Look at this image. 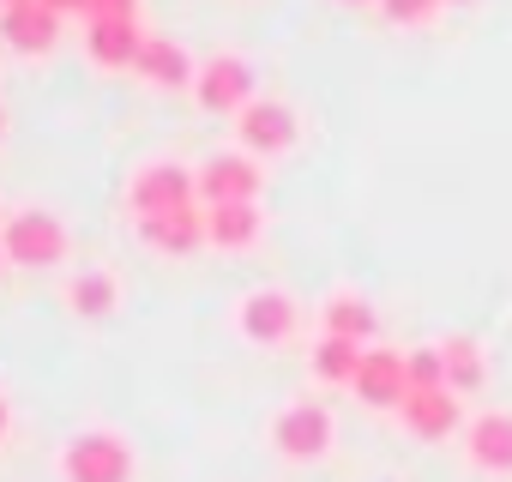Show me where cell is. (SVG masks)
Returning a JSON list of instances; mask_svg holds the SVG:
<instances>
[{
	"instance_id": "cell-1",
	"label": "cell",
	"mask_w": 512,
	"mask_h": 482,
	"mask_svg": "<svg viewBox=\"0 0 512 482\" xmlns=\"http://www.w3.org/2000/svg\"><path fill=\"white\" fill-rule=\"evenodd\" d=\"M55 476L61 482H133L139 476V452L115 428H79V434L61 440Z\"/></svg>"
},
{
	"instance_id": "cell-2",
	"label": "cell",
	"mask_w": 512,
	"mask_h": 482,
	"mask_svg": "<svg viewBox=\"0 0 512 482\" xmlns=\"http://www.w3.org/2000/svg\"><path fill=\"white\" fill-rule=\"evenodd\" d=\"M0 248H7V266H25V272H49L67 260L73 235L67 223L49 211V205H19L0 217Z\"/></svg>"
},
{
	"instance_id": "cell-3",
	"label": "cell",
	"mask_w": 512,
	"mask_h": 482,
	"mask_svg": "<svg viewBox=\"0 0 512 482\" xmlns=\"http://www.w3.org/2000/svg\"><path fill=\"white\" fill-rule=\"evenodd\" d=\"M121 199H127L133 217L181 211V205H199V175H193V163H181V157H145V163H133Z\"/></svg>"
},
{
	"instance_id": "cell-4",
	"label": "cell",
	"mask_w": 512,
	"mask_h": 482,
	"mask_svg": "<svg viewBox=\"0 0 512 482\" xmlns=\"http://www.w3.org/2000/svg\"><path fill=\"white\" fill-rule=\"evenodd\" d=\"M235 332L253 344V350H278V344H290L296 332H302V302L290 296V290H278V284H253L241 302H235Z\"/></svg>"
},
{
	"instance_id": "cell-5",
	"label": "cell",
	"mask_w": 512,
	"mask_h": 482,
	"mask_svg": "<svg viewBox=\"0 0 512 482\" xmlns=\"http://www.w3.org/2000/svg\"><path fill=\"white\" fill-rule=\"evenodd\" d=\"M338 440V422L320 398H290L278 416H272V452L290 458V464H320Z\"/></svg>"
},
{
	"instance_id": "cell-6",
	"label": "cell",
	"mask_w": 512,
	"mask_h": 482,
	"mask_svg": "<svg viewBox=\"0 0 512 482\" xmlns=\"http://www.w3.org/2000/svg\"><path fill=\"white\" fill-rule=\"evenodd\" d=\"M296 139H302V115H296V103H284V97H253V103L235 115V151L260 157V163L296 151Z\"/></svg>"
},
{
	"instance_id": "cell-7",
	"label": "cell",
	"mask_w": 512,
	"mask_h": 482,
	"mask_svg": "<svg viewBox=\"0 0 512 482\" xmlns=\"http://www.w3.org/2000/svg\"><path fill=\"white\" fill-rule=\"evenodd\" d=\"M253 97H260V79H253V61H247V55L217 49V55L199 61V73H193V103H199L205 115H241Z\"/></svg>"
},
{
	"instance_id": "cell-8",
	"label": "cell",
	"mask_w": 512,
	"mask_h": 482,
	"mask_svg": "<svg viewBox=\"0 0 512 482\" xmlns=\"http://www.w3.org/2000/svg\"><path fill=\"white\" fill-rule=\"evenodd\" d=\"M193 175H199V205H241L260 199L266 187V163L247 151H211L205 163H193Z\"/></svg>"
},
{
	"instance_id": "cell-9",
	"label": "cell",
	"mask_w": 512,
	"mask_h": 482,
	"mask_svg": "<svg viewBox=\"0 0 512 482\" xmlns=\"http://www.w3.org/2000/svg\"><path fill=\"white\" fill-rule=\"evenodd\" d=\"M133 235L145 241V254H157V260H193V254L205 248V205L133 217Z\"/></svg>"
},
{
	"instance_id": "cell-10",
	"label": "cell",
	"mask_w": 512,
	"mask_h": 482,
	"mask_svg": "<svg viewBox=\"0 0 512 482\" xmlns=\"http://www.w3.org/2000/svg\"><path fill=\"white\" fill-rule=\"evenodd\" d=\"M350 392L368 404V410H398L404 392H410V368H404V350H386V344H368L362 362H356V380Z\"/></svg>"
},
{
	"instance_id": "cell-11",
	"label": "cell",
	"mask_w": 512,
	"mask_h": 482,
	"mask_svg": "<svg viewBox=\"0 0 512 482\" xmlns=\"http://www.w3.org/2000/svg\"><path fill=\"white\" fill-rule=\"evenodd\" d=\"M398 422L416 434V440H452V434H464V398L452 392V386H422V392H404V404H398Z\"/></svg>"
},
{
	"instance_id": "cell-12",
	"label": "cell",
	"mask_w": 512,
	"mask_h": 482,
	"mask_svg": "<svg viewBox=\"0 0 512 482\" xmlns=\"http://www.w3.org/2000/svg\"><path fill=\"white\" fill-rule=\"evenodd\" d=\"M464 458L482 476H512V410H470L464 416Z\"/></svg>"
},
{
	"instance_id": "cell-13",
	"label": "cell",
	"mask_w": 512,
	"mask_h": 482,
	"mask_svg": "<svg viewBox=\"0 0 512 482\" xmlns=\"http://www.w3.org/2000/svg\"><path fill=\"white\" fill-rule=\"evenodd\" d=\"M0 43L25 61H43L61 43V13H49L43 0H19V7H0Z\"/></svg>"
},
{
	"instance_id": "cell-14",
	"label": "cell",
	"mask_w": 512,
	"mask_h": 482,
	"mask_svg": "<svg viewBox=\"0 0 512 482\" xmlns=\"http://www.w3.org/2000/svg\"><path fill=\"white\" fill-rule=\"evenodd\" d=\"M260 235H266V211H260V199H241V205H205V248H217V254H247V248H260Z\"/></svg>"
},
{
	"instance_id": "cell-15",
	"label": "cell",
	"mask_w": 512,
	"mask_h": 482,
	"mask_svg": "<svg viewBox=\"0 0 512 482\" xmlns=\"http://www.w3.org/2000/svg\"><path fill=\"white\" fill-rule=\"evenodd\" d=\"M139 49H145V31H139V19H85V55H91V67H103V73H133V61H139Z\"/></svg>"
},
{
	"instance_id": "cell-16",
	"label": "cell",
	"mask_w": 512,
	"mask_h": 482,
	"mask_svg": "<svg viewBox=\"0 0 512 482\" xmlns=\"http://www.w3.org/2000/svg\"><path fill=\"white\" fill-rule=\"evenodd\" d=\"M133 73H139L151 91H193L199 61H193V55H187V43H175V37H145V49H139Z\"/></svg>"
},
{
	"instance_id": "cell-17",
	"label": "cell",
	"mask_w": 512,
	"mask_h": 482,
	"mask_svg": "<svg viewBox=\"0 0 512 482\" xmlns=\"http://www.w3.org/2000/svg\"><path fill=\"white\" fill-rule=\"evenodd\" d=\"M61 302L73 308V320H109L121 308V278L103 272V266H85L61 284Z\"/></svg>"
},
{
	"instance_id": "cell-18",
	"label": "cell",
	"mask_w": 512,
	"mask_h": 482,
	"mask_svg": "<svg viewBox=\"0 0 512 482\" xmlns=\"http://www.w3.org/2000/svg\"><path fill=\"white\" fill-rule=\"evenodd\" d=\"M320 332L350 338V344H368V338L380 332V308H374L362 290H332V296L320 302Z\"/></svg>"
},
{
	"instance_id": "cell-19",
	"label": "cell",
	"mask_w": 512,
	"mask_h": 482,
	"mask_svg": "<svg viewBox=\"0 0 512 482\" xmlns=\"http://www.w3.org/2000/svg\"><path fill=\"white\" fill-rule=\"evenodd\" d=\"M440 362H446V386H452L458 398H470V392H482V386H488V350H482L470 332L440 338Z\"/></svg>"
},
{
	"instance_id": "cell-20",
	"label": "cell",
	"mask_w": 512,
	"mask_h": 482,
	"mask_svg": "<svg viewBox=\"0 0 512 482\" xmlns=\"http://www.w3.org/2000/svg\"><path fill=\"white\" fill-rule=\"evenodd\" d=\"M362 350H368V344H350V338L320 332V338H314V350H308V368H314V380H320V386H350V380H356Z\"/></svg>"
},
{
	"instance_id": "cell-21",
	"label": "cell",
	"mask_w": 512,
	"mask_h": 482,
	"mask_svg": "<svg viewBox=\"0 0 512 482\" xmlns=\"http://www.w3.org/2000/svg\"><path fill=\"white\" fill-rule=\"evenodd\" d=\"M392 31H428L440 13H446V0H380V7H374Z\"/></svg>"
},
{
	"instance_id": "cell-22",
	"label": "cell",
	"mask_w": 512,
	"mask_h": 482,
	"mask_svg": "<svg viewBox=\"0 0 512 482\" xmlns=\"http://www.w3.org/2000/svg\"><path fill=\"white\" fill-rule=\"evenodd\" d=\"M404 368H410V392H422V386H446V362H440V344H416V350L404 356Z\"/></svg>"
},
{
	"instance_id": "cell-23",
	"label": "cell",
	"mask_w": 512,
	"mask_h": 482,
	"mask_svg": "<svg viewBox=\"0 0 512 482\" xmlns=\"http://www.w3.org/2000/svg\"><path fill=\"white\" fill-rule=\"evenodd\" d=\"M85 19H139V0H85Z\"/></svg>"
},
{
	"instance_id": "cell-24",
	"label": "cell",
	"mask_w": 512,
	"mask_h": 482,
	"mask_svg": "<svg viewBox=\"0 0 512 482\" xmlns=\"http://www.w3.org/2000/svg\"><path fill=\"white\" fill-rule=\"evenodd\" d=\"M43 7H49V13H61V19H67V13H79V19H85V0H43Z\"/></svg>"
},
{
	"instance_id": "cell-25",
	"label": "cell",
	"mask_w": 512,
	"mask_h": 482,
	"mask_svg": "<svg viewBox=\"0 0 512 482\" xmlns=\"http://www.w3.org/2000/svg\"><path fill=\"white\" fill-rule=\"evenodd\" d=\"M7 434H13V404L0 398V440H7Z\"/></svg>"
},
{
	"instance_id": "cell-26",
	"label": "cell",
	"mask_w": 512,
	"mask_h": 482,
	"mask_svg": "<svg viewBox=\"0 0 512 482\" xmlns=\"http://www.w3.org/2000/svg\"><path fill=\"white\" fill-rule=\"evenodd\" d=\"M338 7H380V0H338Z\"/></svg>"
},
{
	"instance_id": "cell-27",
	"label": "cell",
	"mask_w": 512,
	"mask_h": 482,
	"mask_svg": "<svg viewBox=\"0 0 512 482\" xmlns=\"http://www.w3.org/2000/svg\"><path fill=\"white\" fill-rule=\"evenodd\" d=\"M0 139H7V109H0Z\"/></svg>"
},
{
	"instance_id": "cell-28",
	"label": "cell",
	"mask_w": 512,
	"mask_h": 482,
	"mask_svg": "<svg viewBox=\"0 0 512 482\" xmlns=\"http://www.w3.org/2000/svg\"><path fill=\"white\" fill-rule=\"evenodd\" d=\"M0 278H7V248H0Z\"/></svg>"
},
{
	"instance_id": "cell-29",
	"label": "cell",
	"mask_w": 512,
	"mask_h": 482,
	"mask_svg": "<svg viewBox=\"0 0 512 482\" xmlns=\"http://www.w3.org/2000/svg\"><path fill=\"white\" fill-rule=\"evenodd\" d=\"M446 7H470V0H446Z\"/></svg>"
},
{
	"instance_id": "cell-30",
	"label": "cell",
	"mask_w": 512,
	"mask_h": 482,
	"mask_svg": "<svg viewBox=\"0 0 512 482\" xmlns=\"http://www.w3.org/2000/svg\"><path fill=\"white\" fill-rule=\"evenodd\" d=\"M0 7H19V0H0Z\"/></svg>"
},
{
	"instance_id": "cell-31",
	"label": "cell",
	"mask_w": 512,
	"mask_h": 482,
	"mask_svg": "<svg viewBox=\"0 0 512 482\" xmlns=\"http://www.w3.org/2000/svg\"><path fill=\"white\" fill-rule=\"evenodd\" d=\"M0 217H7V211H0Z\"/></svg>"
}]
</instances>
